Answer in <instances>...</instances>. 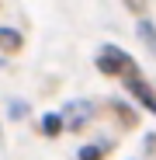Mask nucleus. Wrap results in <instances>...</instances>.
I'll return each instance as SVG.
<instances>
[{
    "label": "nucleus",
    "mask_w": 156,
    "mask_h": 160,
    "mask_svg": "<svg viewBox=\"0 0 156 160\" xmlns=\"http://www.w3.org/2000/svg\"><path fill=\"white\" fill-rule=\"evenodd\" d=\"M97 70L108 73V77H118V73H128V70H132V59H128L118 45H104V49L97 52Z\"/></svg>",
    "instance_id": "nucleus-1"
},
{
    "label": "nucleus",
    "mask_w": 156,
    "mask_h": 160,
    "mask_svg": "<svg viewBox=\"0 0 156 160\" xmlns=\"http://www.w3.org/2000/svg\"><path fill=\"white\" fill-rule=\"evenodd\" d=\"M128 91H132V94H139V98H142V104H149V108L156 112V98L149 94V87L142 84V80H139V77H128Z\"/></svg>",
    "instance_id": "nucleus-2"
},
{
    "label": "nucleus",
    "mask_w": 156,
    "mask_h": 160,
    "mask_svg": "<svg viewBox=\"0 0 156 160\" xmlns=\"http://www.w3.org/2000/svg\"><path fill=\"white\" fill-rule=\"evenodd\" d=\"M42 129H45V136H56V132H63V115L49 112V115L42 118Z\"/></svg>",
    "instance_id": "nucleus-3"
},
{
    "label": "nucleus",
    "mask_w": 156,
    "mask_h": 160,
    "mask_svg": "<svg viewBox=\"0 0 156 160\" xmlns=\"http://www.w3.org/2000/svg\"><path fill=\"white\" fill-rule=\"evenodd\" d=\"M139 35H142V42L153 49V56H156V28H153L149 21H139Z\"/></svg>",
    "instance_id": "nucleus-4"
},
{
    "label": "nucleus",
    "mask_w": 156,
    "mask_h": 160,
    "mask_svg": "<svg viewBox=\"0 0 156 160\" xmlns=\"http://www.w3.org/2000/svg\"><path fill=\"white\" fill-rule=\"evenodd\" d=\"M0 45H4V49H17V45H21L17 32H14V28H0Z\"/></svg>",
    "instance_id": "nucleus-5"
},
{
    "label": "nucleus",
    "mask_w": 156,
    "mask_h": 160,
    "mask_svg": "<svg viewBox=\"0 0 156 160\" xmlns=\"http://www.w3.org/2000/svg\"><path fill=\"white\" fill-rule=\"evenodd\" d=\"M101 153H104V146H87V150H80V160H101Z\"/></svg>",
    "instance_id": "nucleus-6"
},
{
    "label": "nucleus",
    "mask_w": 156,
    "mask_h": 160,
    "mask_svg": "<svg viewBox=\"0 0 156 160\" xmlns=\"http://www.w3.org/2000/svg\"><path fill=\"white\" fill-rule=\"evenodd\" d=\"M24 112H28V104H24V101H11V118H21Z\"/></svg>",
    "instance_id": "nucleus-7"
},
{
    "label": "nucleus",
    "mask_w": 156,
    "mask_h": 160,
    "mask_svg": "<svg viewBox=\"0 0 156 160\" xmlns=\"http://www.w3.org/2000/svg\"><path fill=\"white\" fill-rule=\"evenodd\" d=\"M125 7L135 11V14H142V11H146V0H125Z\"/></svg>",
    "instance_id": "nucleus-8"
}]
</instances>
